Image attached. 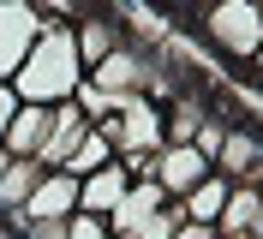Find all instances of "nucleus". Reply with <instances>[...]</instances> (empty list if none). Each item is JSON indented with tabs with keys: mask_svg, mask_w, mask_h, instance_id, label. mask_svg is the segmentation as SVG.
Segmentation results:
<instances>
[{
	"mask_svg": "<svg viewBox=\"0 0 263 239\" xmlns=\"http://www.w3.org/2000/svg\"><path fill=\"white\" fill-rule=\"evenodd\" d=\"M78 84H84V60H78V42H72V24L48 18L42 36L24 48V60H18V72H12V90H18V102H48L54 108V102H66Z\"/></svg>",
	"mask_w": 263,
	"mask_h": 239,
	"instance_id": "f257e3e1",
	"label": "nucleus"
},
{
	"mask_svg": "<svg viewBox=\"0 0 263 239\" xmlns=\"http://www.w3.org/2000/svg\"><path fill=\"white\" fill-rule=\"evenodd\" d=\"M192 18H197V30H203V42H210L215 54L239 60V66H246L251 48L263 42V6L257 0H203Z\"/></svg>",
	"mask_w": 263,
	"mask_h": 239,
	"instance_id": "f03ea898",
	"label": "nucleus"
},
{
	"mask_svg": "<svg viewBox=\"0 0 263 239\" xmlns=\"http://www.w3.org/2000/svg\"><path fill=\"white\" fill-rule=\"evenodd\" d=\"M108 138H114V156H126V150H162L167 132H162V102L156 96H120L114 114L108 120H96Z\"/></svg>",
	"mask_w": 263,
	"mask_h": 239,
	"instance_id": "7ed1b4c3",
	"label": "nucleus"
},
{
	"mask_svg": "<svg viewBox=\"0 0 263 239\" xmlns=\"http://www.w3.org/2000/svg\"><path fill=\"white\" fill-rule=\"evenodd\" d=\"M210 168H215V161L203 156L197 143H162V150L149 156V179H156L167 197H185V191H192L197 179L210 174Z\"/></svg>",
	"mask_w": 263,
	"mask_h": 239,
	"instance_id": "20e7f679",
	"label": "nucleus"
},
{
	"mask_svg": "<svg viewBox=\"0 0 263 239\" xmlns=\"http://www.w3.org/2000/svg\"><path fill=\"white\" fill-rule=\"evenodd\" d=\"M42 6H30V0H0V78H12L18 60H24V48L42 36Z\"/></svg>",
	"mask_w": 263,
	"mask_h": 239,
	"instance_id": "39448f33",
	"label": "nucleus"
},
{
	"mask_svg": "<svg viewBox=\"0 0 263 239\" xmlns=\"http://www.w3.org/2000/svg\"><path fill=\"white\" fill-rule=\"evenodd\" d=\"M72 209H78V174H66V168H48V174L36 179V191L24 197L18 222H66Z\"/></svg>",
	"mask_w": 263,
	"mask_h": 239,
	"instance_id": "423d86ee",
	"label": "nucleus"
},
{
	"mask_svg": "<svg viewBox=\"0 0 263 239\" xmlns=\"http://www.w3.org/2000/svg\"><path fill=\"white\" fill-rule=\"evenodd\" d=\"M90 126H96V120H90L72 96L54 102V120H48V138H42V150H36V161H42V168H66V156L78 150V138H84Z\"/></svg>",
	"mask_w": 263,
	"mask_h": 239,
	"instance_id": "0eeeda50",
	"label": "nucleus"
},
{
	"mask_svg": "<svg viewBox=\"0 0 263 239\" xmlns=\"http://www.w3.org/2000/svg\"><path fill=\"white\" fill-rule=\"evenodd\" d=\"M48 120H54L48 102H18L12 120H6L0 150H6V156H36V150H42V138H48Z\"/></svg>",
	"mask_w": 263,
	"mask_h": 239,
	"instance_id": "6e6552de",
	"label": "nucleus"
},
{
	"mask_svg": "<svg viewBox=\"0 0 263 239\" xmlns=\"http://www.w3.org/2000/svg\"><path fill=\"white\" fill-rule=\"evenodd\" d=\"M132 174L120 168V161H108V168H96V174H78V209H90V215H114L120 197H126Z\"/></svg>",
	"mask_w": 263,
	"mask_h": 239,
	"instance_id": "1a4fd4ad",
	"label": "nucleus"
},
{
	"mask_svg": "<svg viewBox=\"0 0 263 239\" xmlns=\"http://www.w3.org/2000/svg\"><path fill=\"white\" fill-rule=\"evenodd\" d=\"M72 42H78V60H84V72H90L102 54H114V48L126 42V30H120L108 12H78L72 18Z\"/></svg>",
	"mask_w": 263,
	"mask_h": 239,
	"instance_id": "9d476101",
	"label": "nucleus"
},
{
	"mask_svg": "<svg viewBox=\"0 0 263 239\" xmlns=\"http://www.w3.org/2000/svg\"><path fill=\"white\" fill-rule=\"evenodd\" d=\"M228 191H233V179L221 174V168H210V174H203V179L180 197L185 222H210V227H215V215H221V204H228Z\"/></svg>",
	"mask_w": 263,
	"mask_h": 239,
	"instance_id": "9b49d317",
	"label": "nucleus"
},
{
	"mask_svg": "<svg viewBox=\"0 0 263 239\" xmlns=\"http://www.w3.org/2000/svg\"><path fill=\"white\" fill-rule=\"evenodd\" d=\"M42 174H48V168H42L36 156H12V161H6V174H0V215H18Z\"/></svg>",
	"mask_w": 263,
	"mask_h": 239,
	"instance_id": "f8f14e48",
	"label": "nucleus"
},
{
	"mask_svg": "<svg viewBox=\"0 0 263 239\" xmlns=\"http://www.w3.org/2000/svg\"><path fill=\"white\" fill-rule=\"evenodd\" d=\"M251 222H257V186L251 179H233L228 204H221V215H215V227L228 239H251Z\"/></svg>",
	"mask_w": 263,
	"mask_h": 239,
	"instance_id": "ddd939ff",
	"label": "nucleus"
},
{
	"mask_svg": "<svg viewBox=\"0 0 263 239\" xmlns=\"http://www.w3.org/2000/svg\"><path fill=\"white\" fill-rule=\"evenodd\" d=\"M108 161H114V138H108L102 126H90L78 138V150L66 156V174H96V168H108Z\"/></svg>",
	"mask_w": 263,
	"mask_h": 239,
	"instance_id": "4468645a",
	"label": "nucleus"
},
{
	"mask_svg": "<svg viewBox=\"0 0 263 239\" xmlns=\"http://www.w3.org/2000/svg\"><path fill=\"white\" fill-rule=\"evenodd\" d=\"M66 239H114V227H108V215L72 209V215H66Z\"/></svg>",
	"mask_w": 263,
	"mask_h": 239,
	"instance_id": "2eb2a0df",
	"label": "nucleus"
},
{
	"mask_svg": "<svg viewBox=\"0 0 263 239\" xmlns=\"http://www.w3.org/2000/svg\"><path fill=\"white\" fill-rule=\"evenodd\" d=\"M30 6H42V18H78V0H30Z\"/></svg>",
	"mask_w": 263,
	"mask_h": 239,
	"instance_id": "dca6fc26",
	"label": "nucleus"
},
{
	"mask_svg": "<svg viewBox=\"0 0 263 239\" xmlns=\"http://www.w3.org/2000/svg\"><path fill=\"white\" fill-rule=\"evenodd\" d=\"M12 108H18V90H12V78H0V138H6V120H12Z\"/></svg>",
	"mask_w": 263,
	"mask_h": 239,
	"instance_id": "f3484780",
	"label": "nucleus"
},
{
	"mask_svg": "<svg viewBox=\"0 0 263 239\" xmlns=\"http://www.w3.org/2000/svg\"><path fill=\"white\" fill-rule=\"evenodd\" d=\"M246 66H251V72H257V78H263V42L251 48V60H246Z\"/></svg>",
	"mask_w": 263,
	"mask_h": 239,
	"instance_id": "a211bd4d",
	"label": "nucleus"
},
{
	"mask_svg": "<svg viewBox=\"0 0 263 239\" xmlns=\"http://www.w3.org/2000/svg\"><path fill=\"white\" fill-rule=\"evenodd\" d=\"M180 6H185V12H197V6H203V0H180Z\"/></svg>",
	"mask_w": 263,
	"mask_h": 239,
	"instance_id": "6ab92c4d",
	"label": "nucleus"
},
{
	"mask_svg": "<svg viewBox=\"0 0 263 239\" xmlns=\"http://www.w3.org/2000/svg\"><path fill=\"white\" fill-rule=\"evenodd\" d=\"M257 6H263V0H257Z\"/></svg>",
	"mask_w": 263,
	"mask_h": 239,
	"instance_id": "aec40b11",
	"label": "nucleus"
}]
</instances>
